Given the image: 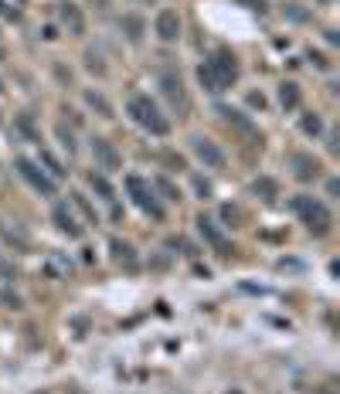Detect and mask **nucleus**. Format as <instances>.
Segmentation results:
<instances>
[{
    "label": "nucleus",
    "instance_id": "nucleus-1",
    "mask_svg": "<svg viewBox=\"0 0 340 394\" xmlns=\"http://www.w3.org/2000/svg\"><path fill=\"white\" fill-rule=\"evenodd\" d=\"M293 211H296V218L306 225V232H310L313 238L330 235V228H334V214H330V207H327L320 197H310V194L293 197Z\"/></svg>",
    "mask_w": 340,
    "mask_h": 394
},
{
    "label": "nucleus",
    "instance_id": "nucleus-2",
    "mask_svg": "<svg viewBox=\"0 0 340 394\" xmlns=\"http://www.w3.org/2000/svg\"><path fill=\"white\" fill-rule=\"evenodd\" d=\"M126 113H129V119H133L140 129H147L150 136H167L170 133V119L160 113V106H157L150 95H133Z\"/></svg>",
    "mask_w": 340,
    "mask_h": 394
},
{
    "label": "nucleus",
    "instance_id": "nucleus-3",
    "mask_svg": "<svg viewBox=\"0 0 340 394\" xmlns=\"http://www.w3.org/2000/svg\"><path fill=\"white\" fill-rule=\"evenodd\" d=\"M126 191H129V197H133V204L140 207V211H147L150 218H164V204L157 200V194H153V187L143 180V177H136V173H129L126 177Z\"/></svg>",
    "mask_w": 340,
    "mask_h": 394
},
{
    "label": "nucleus",
    "instance_id": "nucleus-4",
    "mask_svg": "<svg viewBox=\"0 0 340 394\" xmlns=\"http://www.w3.org/2000/svg\"><path fill=\"white\" fill-rule=\"evenodd\" d=\"M205 65L211 68V75H214L218 82H221L225 88H228L232 82L238 79V58H235V55H232L228 48H218V51H214V55L208 58V62H205Z\"/></svg>",
    "mask_w": 340,
    "mask_h": 394
},
{
    "label": "nucleus",
    "instance_id": "nucleus-5",
    "mask_svg": "<svg viewBox=\"0 0 340 394\" xmlns=\"http://www.w3.org/2000/svg\"><path fill=\"white\" fill-rule=\"evenodd\" d=\"M160 88H164V95H167L170 109H173L177 116H187V113H191V99H187V88H184V82L177 79L173 72H164V75H160Z\"/></svg>",
    "mask_w": 340,
    "mask_h": 394
},
{
    "label": "nucleus",
    "instance_id": "nucleus-6",
    "mask_svg": "<svg viewBox=\"0 0 340 394\" xmlns=\"http://www.w3.org/2000/svg\"><path fill=\"white\" fill-rule=\"evenodd\" d=\"M17 173H21V177H24V180H28V184H31L38 194L55 197V180L44 173V170L38 167V163H35V160H24V157H21V160H17Z\"/></svg>",
    "mask_w": 340,
    "mask_h": 394
},
{
    "label": "nucleus",
    "instance_id": "nucleus-7",
    "mask_svg": "<svg viewBox=\"0 0 340 394\" xmlns=\"http://www.w3.org/2000/svg\"><path fill=\"white\" fill-rule=\"evenodd\" d=\"M191 153L201 160L208 170H225V153H221V147L208 140V136H191Z\"/></svg>",
    "mask_w": 340,
    "mask_h": 394
},
{
    "label": "nucleus",
    "instance_id": "nucleus-8",
    "mask_svg": "<svg viewBox=\"0 0 340 394\" xmlns=\"http://www.w3.org/2000/svg\"><path fill=\"white\" fill-rule=\"evenodd\" d=\"M92 157H95V163H99V170H106V173H113V170H120V167H123L120 150H116L109 140H102V136H95V140H92Z\"/></svg>",
    "mask_w": 340,
    "mask_h": 394
},
{
    "label": "nucleus",
    "instance_id": "nucleus-9",
    "mask_svg": "<svg viewBox=\"0 0 340 394\" xmlns=\"http://www.w3.org/2000/svg\"><path fill=\"white\" fill-rule=\"evenodd\" d=\"M153 31H157V38L164 41V44H173V41L180 38V14L164 7V10L157 14V21H153Z\"/></svg>",
    "mask_w": 340,
    "mask_h": 394
},
{
    "label": "nucleus",
    "instance_id": "nucleus-10",
    "mask_svg": "<svg viewBox=\"0 0 340 394\" xmlns=\"http://www.w3.org/2000/svg\"><path fill=\"white\" fill-rule=\"evenodd\" d=\"M58 21H62V28L72 35V38H82L85 35V17H82V10L75 7V3H58Z\"/></svg>",
    "mask_w": 340,
    "mask_h": 394
},
{
    "label": "nucleus",
    "instance_id": "nucleus-11",
    "mask_svg": "<svg viewBox=\"0 0 340 394\" xmlns=\"http://www.w3.org/2000/svg\"><path fill=\"white\" fill-rule=\"evenodd\" d=\"M290 167H293V177L303 184L320 177V160H313L310 153H290Z\"/></svg>",
    "mask_w": 340,
    "mask_h": 394
},
{
    "label": "nucleus",
    "instance_id": "nucleus-12",
    "mask_svg": "<svg viewBox=\"0 0 340 394\" xmlns=\"http://www.w3.org/2000/svg\"><path fill=\"white\" fill-rule=\"evenodd\" d=\"M51 221L58 225V232L68 238H79L82 235V225L75 221V214H72V207L68 204H55V211H51Z\"/></svg>",
    "mask_w": 340,
    "mask_h": 394
},
{
    "label": "nucleus",
    "instance_id": "nucleus-13",
    "mask_svg": "<svg viewBox=\"0 0 340 394\" xmlns=\"http://www.w3.org/2000/svg\"><path fill=\"white\" fill-rule=\"evenodd\" d=\"M198 232L205 235V241L211 245L214 252H221V255H228V241H225V235H221V228H218V221H211V218H198Z\"/></svg>",
    "mask_w": 340,
    "mask_h": 394
},
{
    "label": "nucleus",
    "instance_id": "nucleus-14",
    "mask_svg": "<svg viewBox=\"0 0 340 394\" xmlns=\"http://www.w3.org/2000/svg\"><path fill=\"white\" fill-rule=\"evenodd\" d=\"M120 28H123V35H126L133 44H140V41H143V35H147V21H143L140 14H123Z\"/></svg>",
    "mask_w": 340,
    "mask_h": 394
},
{
    "label": "nucleus",
    "instance_id": "nucleus-15",
    "mask_svg": "<svg viewBox=\"0 0 340 394\" xmlns=\"http://www.w3.org/2000/svg\"><path fill=\"white\" fill-rule=\"evenodd\" d=\"M109 248H113V259H116L120 265H129V269L136 265V248H133L129 241H120V238H113V241H109Z\"/></svg>",
    "mask_w": 340,
    "mask_h": 394
},
{
    "label": "nucleus",
    "instance_id": "nucleus-16",
    "mask_svg": "<svg viewBox=\"0 0 340 394\" xmlns=\"http://www.w3.org/2000/svg\"><path fill=\"white\" fill-rule=\"evenodd\" d=\"M0 235L7 238V241H10V245H17V248H21V252H24V248H28V245H31V238H28V232H24V228H17V225H14V228H10V221H0Z\"/></svg>",
    "mask_w": 340,
    "mask_h": 394
},
{
    "label": "nucleus",
    "instance_id": "nucleus-17",
    "mask_svg": "<svg viewBox=\"0 0 340 394\" xmlns=\"http://www.w3.org/2000/svg\"><path fill=\"white\" fill-rule=\"evenodd\" d=\"M85 102H88V109H95L102 119H113V106H109V99H106L102 92H92V88H88V92H85Z\"/></svg>",
    "mask_w": 340,
    "mask_h": 394
},
{
    "label": "nucleus",
    "instance_id": "nucleus-18",
    "mask_svg": "<svg viewBox=\"0 0 340 394\" xmlns=\"http://www.w3.org/2000/svg\"><path fill=\"white\" fill-rule=\"evenodd\" d=\"M279 106H283V109H296L299 106V85L296 82H283V85H279Z\"/></svg>",
    "mask_w": 340,
    "mask_h": 394
},
{
    "label": "nucleus",
    "instance_id": "nucleus-19",
    "mask_svg": "<svg viewBox=\"0 0 340 394\" xmlns=\"http://www.w3.org/2000/svg\"><path fill=\"white\" fill-rule=\"evenodd\" d=\"M252 191L262 197V200H276V197H279V184L269 180V177H258V180L252 184Z\"/></svg>",
    "mask_w": 340,
    "mask_h": 394
},
{
    "label": "nucleus",
    "instance_id": "nucleus-20",
    "mask_svg": "<svg viewBox=\"0 0 340 394\" xmlns=\"http://www.w3.org/2000/svg\"><path fill=\"white\" fill-rule=\"evenodd\" d=\"M198 82H201V85H205V92H211V95H218V92H225V85H221V82L214 79V75H211V68H208V65H201V68H198Z\"/></svg>",
    "mask_w": 340,
    "mask_h": 394
},
{
    "label": "nucleus",
    "instance_id": "nucleus-21",
    "mask_svg": "<svg viewBox=\"0 0 340 394\" xmlns=\"http://www.w3.org/2000/svg\"><path fill=\"white\" fill-rule=\"evenodd\" d=\"M88 184H92V191H95V194H102L106 200H116V191H113V184H109L102 173H92V177H88Z\"/></svg>",
    "mask_w": 340,
    "mask_h": 394
},
{
    "label": "nucleus",
    "instance_id": "nucleus-22",
    "mask_svg": "<svg viewBox=\"0 0 340 394\" xmlns=\"http://www.w3.org/2000/svg\"><path fill=\"white\" fill-rule=\"evenodd\" d=\"M85 68H88L92 75H99V79H106V72H109L99 51H85Z\"/></svg>",
    "mask_w": 340,
    "mask_h": 394
},
{
    "label": "nucleus",
    "instance_id": "nucleus-23",
    "mask_svg": "<svg viewBox=\"0 0 340 394\" xmlns=\"http://www.w3.org/2000/svg\"><path fill=\"white\" fill-rule=\"evenodd\" d=\"M299 129H303L306 136H320V133H323V122H320V116H317V113H303V119H299Z\"/></svg>",
    "mask_w": 340,
    "mask_h": 394
},
{
    "label": "nucleus",
    "instance_id": "nucleus-24",
    "mask_svg": "<svg viewBox=\"0 0 340 394\" xmlns=\"http://www.w3.org/2000/svg\"><path fill=\"white\" fill-rule=\"evenodd\" d=\"M150 187H153V194H164V200H180V191H177V187L170 184L167 177H157V180H153Z\"/></svg>",
    "mask_w": 340,
    "mask_h": 394
},
{
    "label": "nucleus",
    "instance_id": "nucleus-25",
    "mask_svg": "<svg viewBox=\"0 0 340 394\" xmlns=\"http://www.w3.org/2000/svg\"><path fill=\"white\" fill-rule=\"evenodd\" d=\"M38 163H44V167H48V170H51V177H65V167H62V163H58V160L51 157V153H48V150H41V157H38Z\"/></svg>",
    "mask_w": 340,
    "mask_h": 394
},
{
    "label": "nucleus",
    "instance_id": "nucleus-26",
    "mask_svg": "<svg viewBox=\"0 0 340 394\" xmlns=\"http://www.w3.org/2000/svg\"><path fill=\"white\" fill-rule=\"evenodd\" d=\"M221 218L228 221L225 228H238V225H242V211H238V207H232V204H225V207H221Z\"/></svg>",
    "mask_w": 340,
    "mask_h": 394
},
{
    "label": "nucleus",
    "instance_id": "nucleus-27",
    "mask_svg": "<svg viewBox=\"0 0 340 394\" xmlns=\"http://www.w3.org/2000/svg\"><path fill=\"white\" fill-rule=\"evenodd\" d=\"M58 140H62V147H65L68 153H75V136H72L65 126H58Z\"/></svg>",
    "mask_w": 340,
    "mask_h": 394
},
{
    "label": "nucleus",
    "instance_id": "nucleus-28",
    "mask_svg": "<svg viewBox=\"0 0 340 394\" xmlns=\"http://www.w3.org/2000/svg\"><path fill=\"white\" fill-rule=\"evenodd\" d=\"M310 62H313L317 68H323V72L330 68V62H327V55H323V51H310Z\"/></svg>",
    "mask_w": 340,
    "mask_h": 394
},
{
    "label": "nucleus",
    "instance_id": "nucleus-29",
    "mask_svg": "<svg viewBox=\"0 0 340 394\" xmlns=\"http://www.w3.org/2000/svg\"><path fill=\"white\" fill-rule=\"evenodd\" d=\"M283 14H290L293 21H306V14L299 10V3H286V7H283Z\"/></svg>",
    "mask_w": 340,
    "mask_h": 394
},
{
    "label": "nucleus",
    "instance_id": "nucleus-30",
    "mask_svg": "<svg viewBox=\"0 0 340 394\" xmlns=\"http://www.w3.org/2000/svg\"><path fill=\"white\" fill-rule=\"evenodd\" d=\"M194 187H198V194L205 197V200H208V197H211V187H208V184H205V180H201V177H198V180H194Z\"/></svg>",
    "mask_w": 340,
    "mask_h": 394
},
{
    "label": "nucleus",
    "instance_id": "nucleus-31",
    "mask_svg": "<svg viewBox=\"0 0 340 394\" xmlns=\"http://www.w3.org/2000/svg\"><path fill=\"white\" fill-rule=\"evenodd\" d=\"M340 150V136L337 133H330V153H337Z\"/></svg>",
    "mask_w": 340,
    "mask_h": 394
},
{
    "label": "nucleus",
    "instance_id": "nucleus-32",
    "mask_svg": "<svg viewBox=\"0 0 340 394\" xmlns=\"http://www.w3.org/2000/svg\"><path fill=\"white\" fill-rule=\"evenodd\" d=\"M0 62H7V48L3 44H0Z\"/></svg>",
    "mask_w": 340,
    "mask_h": 394
},
{
    "label": "nucleus",
    "instance_id": "nucleus-33",
    "mask_svg": "<svg viewBox=\"0 0 340 394\" xmlns=\"http://www.w3.org/2000/svg\"><path fill=\"white\" fill-rule=\"evenodd\" d=\"M95 3H99V7H106V3H109V0H95Z\"/></svg>",
    "mask_w": 340,
    "mask_h": 394
},
{
    "label": "nucleus",
    "instance_id": "nucleus-34",
    "mask_svg": "<svg viewBox=\"0 0 340 394\" xmlns=\"http://www.w3.org/2000/svg\"><path fill=\"white\" fill-rule=\"evenodd\" d=\"M0 95H3V79H0Z\"/></svg>",
    "mask_w": 340,
    "mask_h": 394
},
{
    "label": "nucleus",
    "instance_id": "nucleus-35",
    "mask_svg": "<svg viewBox=\"0 0 340 394\" xmlns=\"http://www.w3.org/2000/svg\"><path fill=\"white\" fill-rule=\"evenodd\" d=\"M143 3H150V0H143Z\"/></svg>",
    "mask_w": 340,
    "mask_h": 394
}]
</instances>
